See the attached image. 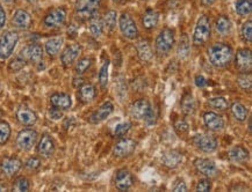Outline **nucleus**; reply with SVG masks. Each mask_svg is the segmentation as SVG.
<instances>
[{"label": "nucleus", "mask_w": 252, "mask_h": 192, "mask_svg": "<svg viewBox=\"0 0 252 192\" xmlns=\"http://www.w3.org/2000/svg\"><path fill=\"white\" fill-rule=\"evenodd\" d=\"M209 62L216 69H223L232 62L234 58V50L227 43L216 42L208 49Z\"/></svg>", "instance_id": "nucleus-1"}, {"label": "nucleus", "mask_w": 252, "mask_h": 192, "mask_svg": "<svg viewBox=\"0 0 252 192\" xmlns=\"http://www.w3.org/2000/svg\"><path fill=\"white\" fill-rule=\"evenodd\" d=\"M130 115L135 120H143L148 126L154 125L157 120V114L148 98H138L130 105Z\"/></svg>", "instance_id": "nucleus-2"}, {"label": "nucleus", "mask_w": 252, "mask_h": 192, "mask_svg": "<svg viewBox=\"0 0 252 192\" xmlns=\"http://www.w3.org/2000/svg\"><path fill=\"white\" fill-rule=\"evenodd\" d=\"M100 7H101V0H76V17L82 21L90 20L98 14Z\"/></svg>", "instance_id": "nucleus-3"}, {"label": "nucleus", "mask_w": 252, "mask_h": 192, "mask_svg": "<svg viewBox=\"0 0 252 192\" xmlns=\"http://www.w3.org/2000/svg\"><path fill=\"white\" fill-rule=\"evenodd\" d=\"M212 35V24L208 15H202L196 22L194 34H193V44L195 47H202L208 42Z\"/></svg>", "instance_id": "nucleus-4"}, {"label": "nucleus", "mask_w": 252, "mask_h": 192, "mask_svg": "<svg viewBox=\"0 0 252 192\" xmlns=\"http://www.w3.org/2000/svg\"><path fill=\"white\" fill-rule=\"evenodd\" d=\"M174 43H176V37H174V30L170 28H165L158 34L155 41V50L159 56H166L171 50L173 49Z\"/></svg>", "instance_id": "nucleus-5"}, {"label": "nucleus", "mask_w": 252, "mask_h": 192, "mask_svg": "<svg viewBox=\"0 0 252 192\" xmlns=\"http://www.w3.org/2000/svg\"><path fill=\"white\" fill-rule=\"evenodd\" d=\"M19 34L14 30H7L0 36V59L6 60L14 52L19 42Z\"/></svg>", "instance_id": "nucleus-6"}, {"label": "nucleus", "mask_w": 252, "mask_h": 192, "mask_svg": "<svg viewBox=\"0 0 252 192\" xmlns=\"http://www.w3.org/2000/svg\"><path fill=\"white\" fill-rule=\"evenodd\" d=\"M38 134L34 129H24L18 133L15 144L22 152H28L36 145Z\"/></svg>", "instance_id": "nucleus-7"}, {"label": "nucleus", "mask_w": 252, "mask_h": 192, "mask_svg": "<svg viewBox=\"0 0 252 192\" xmlns=\"http://www.w3.org/2000/svg\"><path fill=\"white\" fill-rule=\"evenodd\" d=\"M66 9L64 7H56L53 8L43 19L44 27L49 28V29H54V28H58L61 25L65 24L66 20Z\"/></svg>", "instance_id": "nucleus-8"}, {"label": "nucleus", "mask_w": 252, "mask_h": 192, "mask_svg": "<svg viewBox=\"0 0 252 192\" xmlns=\"http://www.w3.org/2000/svg\"><path fill=\"white\" fill-rule=\"evenodd\" d=\"M193 145L203 153H213L218 148V139L211 134H195L193 137Z\"/></svg>", "instance_id": "nucleus-9"}, {"label": "nucleus", "mask_w": 252, "mask_h": 192, "mask_svg": "<svg viewBox=\"0 0 252 192\" xmlns=\"http://www.w3.org/2000/svg\"><path fill=\"white\" fill-rule=\"evenodd\" d=\"M119 27H120V30L122 35L128 40H135L138 35V29L137 25L135 24V21L132 20L130 15L127 14V13H124V14L120 15V19H119Z\"/></svg>", "instance_id": "nucleus-10"}, {"label": "nucleus", "mask_w": 252, "mask_h": 192, "mask_svg": "<svg viewBox=\"0 0 252 192\" xmlns=\"http://www.w3.org/2000/svg\"><path fill=\"white\" fill-rule=\"evenodd\" d=\"M137 143L134 139L130 138H121L118 143L115 144L114 148H113V154L116 158H127L130 156L136 149Z\"/></svg>", "instance_id": "nucleus-11"}, {"label": "nucleus", "mask_w": 252, "mask_h": 192, "mask_svg": "<svg viewBox=\"0 0 252 192\" xmlns=\"http://www.w3.org/2000/svg\"><path fill=\"white\" fill-rule=\"evenodd\" d=\"M22 168V161L17 156H6L0 162V171L7 177H13L20 171Z\"/></svg>", "instance_id": "nucleus-12"}, {"label": "nucleus", "mask_w": 252, "mask_h": 192, "mask_svg": "<svg viewBox=\"0 0 252 192\" xmlns=\"http://www.w3.org/2000/svg\"><path fill=\"white\" fill-rule=\"evenodd\" d=\"M193 165H194L196 171L205 176V177L212 178L219 174V169L216 167L215 162L209 159L198 158L194 160Z\"/></svg>", "instance_id": "nucleus-13"}, {"label": "nucleus", "mask_w": 252, "mask_h": 192, "mask_svg": "<svg viewBox=\"0 0 252 192\" xmlns=\"http://www.w3.org/2000/svg\"><path fill=\"white\" fill-rule=\"evenodd\" d=\"M236 69L241 73H251L252 70V53L250 49H240L235 57Z\"/></svg>", "instance_id": "nucleus-14"}, {"label": "nucleus", "mask_w": 252, "mask_h": 192, "mask_svg": "<svg viewBox=\"0 0 252 192\" xmlns=\"http://www.w3.org/2000/svg\"><path fill=\"white\" fill-rule=\"evenodd\" d=\"M20 57H22L26 62H31L33 64H40L43 59V49L40 44L33 43L25 47L21 50Z\"/></svg>", "instance_id": "nucleus-15"}, {"label": "nucleus", "mask_w": 252, "mask_h": 192, "mask_svg": "<svg viewBox=\"0 0 252 192\" xmlns=\"http://www.w3.org/2000/svg\"><path fill=\"white\" fill-rule=\"evenodd\" d=\"M134 184V177L128 169H120L116 171L114 177V185L119 191H128Z\"/></svg>", "instance_id": "nucleus-16"}, {"label": "nucleus", "mask_w": 252, "mask_h": 192, "mask_svg": "<svg viewBox=\"0 0 252 192\" xmlns=\"http://www.w3.org/2000/svg\"><path fill=\"white\" fill-rule=\"evenodd\" d=\"M203 124H205L207 129L214 131V132L223 130L225 125L223 117L220 114L215 113V111H207L203 115Z\"/></svg>", "instance_id": "nucleus-17"}, {"label": "nucleus", "mask_w": 252, "mask_h": 192, "mask_svg": "<svg viewBox=\"0 0 252 192\" xmlns=\"http://www.w3.org/2000/svg\"><path fill=\"white\" fill-rule=\"evenodd\" d=\"M82 52V47L79 44H71L67 46L65 49L63 50L62 54H61V63L62 65L67 69L71 65H73L77 59H78L79 54Z\"/></svg>", "instance_id": "nucleus-18"}, {"label": "nucleus", "mask_w": 252, "mask_h": 192, "mask_svg": "<svg viewBox=\"0 0 252 192\" xmlns=\"http://www.w3.org/2000/svg\"><path fill=\"white\" fill-rule=\"evenodd\" d=\"M55 149H56V145H55V142L53 137L48 133L42 134L40 142H38L37 145V153L40 154L42 158H51L54 155Z\"/></svg>", "instance_id": "nucleus-19"}, {"label": "nucleus", "mask_w": 252, "mask_h": 192, "mask_svg": "<svg viewBox=\"0 0 252 192\" xmlns=\"http://www.w3.org/2000/svg\"><path fill=\"white\" fill-rule=\"evenodd\" d=\"M113 111H114V105H113L112 102H105L89 117V121L91 124L101 123V121L107 120L111 116Z\"/></svg>", "instance_id": "nucleus-20"}, {"label": "nucleus", "mask_w": 252, "mask_h": 192, "mask_svg": "<svg viewBox=\"0 0 252 192\" xmlns=\"http://www.w3.org/2000/svg\"><path fill=\"white\" fill-rule=\"evenodd\" d=\"M33 20H32L31 14L25 9H17L12 17V24L15 28L21 30H27L31 28Z\"/></svg>", "instance_id": "nucleus-21"}, {"label": "nucleus", "mask_w": 252, "mask_h": 192, "mask_svg": "<svg viewBox=\"0 0 252 192\" xmlns=\"http://www.w3.org/2000/svg\"><path fill=\"white\" fill-rule=\"evenodd\" d=\"M51 107L60 109V110H69L72 107V98L66 93H55L50 96Z\"/></svg>", "instance_id": "nucleus-22"}, {"label": "nucleus", "mask_w": 252, "mask_h": 192, "mask_svg": "<svg viewBox=\"0 0 252 192\" xmlns=\"http://www.w3.org/2000/svg\"><path fill=\"white\" fill-rule=\"evenodd\" d=\"M17 120L25 126H32L37 121V115L28 107H20L17 110Z\"/></svg>", "instance_id": "nucleus-23"}, {"label": "nucleus", "mask_w": 252, "mask_h": 192, "mask_svg": "<svg viewBox=\"0 0 252 192\" xmlns=\"http://www.w3.org/2000/svg\"><path fill=\"white\" fill-rule=\"evenodd\" d=\"M161 162H163V165L165 166V167L170 169H174L183 162V154L177 149L167 150V152H165L163 154Z\"/></svg>", "instance_id": "nucleus-24"}, {"label": "nucleus", "mask_w": 252, "mask_h": 192, "mask_svg": "<svg viewBox=\"0 0 252 192\" xmlns=\"http://www.w3.org/2000/svg\"><path fill=\"white\" fill-rule=\"evenodd\" d=\"M136 50H137V56L140 58L141 62L148 63L150 62L151 58H153L154 52L153 48H151V44L148 40H140L136 43Z\"/></svg>", "instance_id": "nucleus-25"}, {"label": "nucleus", "mask_w": 252, "mask_h": 192, "mask_svg": "<svg viewBox=\"0 0 252 192\" xmlns=\"http://www.w3.org/2000/svg\"><path fill=\"white\" fill-rule=\"evenodd\" d=\"M228 158L234 163H244L249 160V150L244 146H235L229 150Z\"/></svg>", "instance_id": "nucleus-26"}, {"label": "nucleus", "mask_w": 252, "mask_h": 192, "mask_svg": "<svg viewBox=\"0 0 252 192\" xmlns=\"http://www.w3.org/2000/svg\"><path fill=\"white\" fill-rule=\"evenodd\" d=\"M96 96V89L92 84H84L78 91V100L82 103H91Z\"/></svg>", "instance_id": "nucleus-27"}, {"label": "nucleus", "mask_w": 252, "mask_h": 192, "mask_svg": "<svg viewBox=\"0 0 252 192\" xmlns=\"http://www.w3.org/2000/svg\"><path fill=\"white\" fill-rule=\"evenodd\" d=\"M64 43L63 37L61 36H56V37H51L46 42V46H44V49H46V52L48 56L50 57H55L60 53L61 49H62Z\"/></svg>", "instance_id": "nucleus-28"}, {"label": "nucleus", "mask_w": 252, "mask_h": 192, "mask_svg": "<svg viewBox=\"0 0 252 192\" xmlns=\"http://www.w3.org/2000/svg\"><path fill=\"white\" fill-rule=\"evenodd\" d=\"M90 33L93 37L98 38L102 35L103 30H105V24H103V19L101 17H99L98 14L94 15V17L90 19Z\"/></svg>", "instance_id": "nucleus-29"}, {"label": "nucleus", "mask_w": 252, "mask_h": 192, "mask_svg": "<svg viewBox=\"0 0 252 192\" xmlns=\"http://www.w3.org/2000/svg\"><path fill=\"white\" fill-rule=\"evenodd\" d=\"M158 20H159V15L156 11L154 9H148L147 12L144 13L143 18H142V24L145 29H153L158 24Z\"/></svg>", "instance_id": "nucleus-30"}, {"label": "nucleus", "mask_w": 252, "mask_h": 192, "mask_svg": "<svg viewBox=\"0 0 252 192\" xmlns=\"http://www.w3.org/2000/svg\"><path fill=\"white\" fill-rule=\"evenodd\" d=\"M230 110H231L232 116H234L235 120H237L238 121H244L248 120V116H249L248 109L244 104L240 103V102H235V103H232L230 107Z\"/></svg>", "instance_id": "nucleus-31"}, {"label": "nucleus", "mask_w": 252, "mask_h": 192, "mask_svg": "<svg viewBox=\"0 0 252 192\" xmlns=\"http://www.w3.org/2000/svg\"><path fill=\"white\" fill-rule=\"evenodd\" d=\"M215 29L220 35L224 36V35H228L231 30V22L229 20V18L224 17V15H221L216 19L215 21Z\"/></svg>", "instance_id": "nucleus-32"}, {"label": "nucleus", "mask_w": 252, "mask_h": 192, "mask_svg": "<svg viewBox=\"0 0 252 192\" xmlns=\"http://www.w3.org/2000/svg\"><path fill=\"white\" fill-rule=\"evenodd\" d=\"M180 107H182L183 113L185 115H192L194 114L195 111V102L193 96L190 94L184 95L182 98V103H180Z\"/></svg>", "instance_id": "nucleus-33"}, {"label": "nucleus", "mask_w": 252, "mask_h": 192, "mask_svg": "<svg viewBox=\"0 0 252 192\" xmlns=\"http://www.w3.org/2000/svg\"><path fill=\"white\" fill-rule=\"evenodd\" d=\"M31 189V182L27 177L25 176H19L13 182L12 185V191H17V192H26L29 191Z\"/></svg>", "instance_id": "nucleus-34"}, {"label": "nucleus", "mask_w": 252, "mask_h": 192, "mask_svg": "<svg viewBox=\"0 0 252 192\" xmlns=\"http://www.w3.org/2000/svg\"><path fill=\"white\" fill-rule=\"evenodd\" d=\"M236 12L241 17H248L252 12V0H238L236 2Z\"/></svg>", "instance_id": "nucleus-35"}, {"label": "nucleus", "mask_w": 252, "mask_h": 192, "mask_svg": "<svg viewBox=\"0 0 252 192\" xmlns=\"http://www.w3.org/2000/svg\"><path fill=\"white\" fill-rule=\"evenodd\" d=\"M92 64H93V59L91 57H83V58H80L75 66L76 74L77 75L84 74V73H85L87 70L92 66Z\"/></svg>", "instance_id": "nucleus-36"}, {"label": "nucleus", "mask_w": 252, "mask_h": 192, "mask_svg": "<svg viewBox=\"0 0 252 192\" xmlns=\"http://www.w3.org/2000/svg\"><path fill=\"white\" fill-rule=\"evenodd\" d=\"M109 60H105V63L102 64L101 67H100V71H99V85L100 87L102 89H105L107 87L108 84V78H109Z\"/></svg>", "instance_id": "nucleus-37"}, {"label": "nucleus", "mask_w": 252, "mask_h": 192, "mask_svg": "<svg viewBox=\"0 0 252 192\" xmlns=\"http://www.w3.org/2000/svg\"><path fill=\"white\" fill-rule=\"evenodd\" d=\"M177 53L180 58L184 59L189 56V40L187 37V35H183L182 38H180L179 44H178Z\"/></svg>", "instance_id": "nucleus-38"}, {"label": "nucleus", "mask_w": 252, "mask_h": 192, "mask_svg": "<svg viewBox=\"0 0 252 192\" xmlns=\"http://www.w3.org/2000/svg\"><path fill=\"white\" fill-rule=\"evenodd\" d=\"M208 104L212 109L219 111H224L229 108L228 101L225 100L224 97H222V96H216V97L211 98V100L208 101Z\"/></svg>", "instance_id": "nucleus-39"}, {"label": "nucleus", "mask_w": 252, "mask_h": 192, "mask_svg": "<svg viewBox=\"0 0 252 192\" xmlns=\"http://www.w3.org/2000/svg\"><path fill=\"white\" fill-rule=\"evenodd\" d=\"M11 126L7 121L0 120V146H4L11 138Z\"/></svg>", "instance_id": "nucleus-40"}, {"label": "nucleus", "mask_w": 252, "mask_h": 192, "mask_svg": "<svg viewBox=\"0 0 252 192\" xmlns=\"http://www.w3.org/2000/svg\"><path fill=\"white\" fill-rule=\"evenodd\" d=\"M103 19V24H105V28H107V30H114L116 27V22H118V13L115 11H108L106 12L105 17Z\"/></svg>", "instance_id": "nucleus-41"}, {"label": "nucleus", "mask_w": 252, "mask_h": 192, "mask_svg": "<svg viewBox=\"0 0 252 192\" xmlns=\"http://www.w3.org/2000/svg\"><path fill=\"white\" fill-rule=\"evenodd\" d=\"M238 86L243 89V91H251V73H241V75L237 78Z\"/></svg>", "instance_id": "nucleus-42"}, {"label": "nucleus", "mask_w": 252, "mask_h": 192, "mask_svg": "<svg viewBox=\"0 0 252 192\" xmlns=\"http://www.w3.org/2000/svg\"><path fill=\"white\" fill-rule=\"evenodd\" d=\"M130 129L131 123H129V121H124V123H120L119 125H116L114 130V136L118 137V138H124V137L127 136Z\"/></svg>", "instance_id": "nucleus-43"}, {"label": "nucleus", "mask_w": 252, "mask_h": 192, "mask_svg": "<svg viewBox=\"0 0 252 192\" xmlns=\"http://www.w3.org/2000/svg\"><path fill=\"white\" fill-rule=\"evenodd\" d=\"M242 37L245 42L251 43L252 41V22L249 20L247 22H244L243 25H242V30H241Z\"/></svg>", "instance_id": "nucleus-44"}, {"label": "nucleus", "mask_w": 252, "mask_h": 192, "mask_svg": "<svg viewBox=\"0 0 252 192\" xmlns=\"http://www.w3.org/2000/svg\"><path fill=\"white\" fill-rule=\"evenodd\" d=\"M25 167L29 171H36L41 167V159L38 156H31L25 163Z\"/></svg>", "instance_id": "nucleus-45"}, {"label": "nucleus", "mask_w": 252, "mask_h": 192, "mask_svg": "<svg viewBox=\"0 0 252 192\" xmlns=\"http://www.w3.org/2000/svg\"><path fill=\"white\" fill-rule=\"evenodd\" d=\"M26 64H27V62H26L22 57L19 56V57H17V58L13 59L11 63H9L8 69L11 70L12 72H18V71H20V70L24 69V67L26 66Z\"/></svg>", "instance_id": "nucleus-46"}, {"label": "nucleus", "mask_w": 252, "mask_h": 192, "mask_svg": "<svg viewBox=\"0 0 252 192\" xmlns=\"http://www.w3.org/2000/svg\"><path fill=\"white\" fill-rule=\"evenodd\" d=\"M212 182L209 180L208 177L207 178H202L200 180L198 183L195 185V191L198 192H207V191H211L212 190Z\"/></svg>", "instance_id": "nucleus-47"}, {"label": "nucleus", "mask_w": 252, "mask_h": 192, "mask_svg": "<svg viewBox=\"0 0 252 192\" xmlns=\"http://www.w3.org/2000/svg\"><path fill=\"white\" fill-rule=\"evenodd\" d=\"M174 130L178 134H185L189 132V123L185 120H178L176 123H174Z\"/></svg>", "instance_id": "nucleus-48"}, {"label": "nucleus", "mask_w": 252, "mask_h": 192, "mask_svg": "<svg viewBox=\"0 0 252 192\" xmlns=\"http://www.w3.org/2000/svg\"><path fill=\"white\" fill-rule=\"evenodd\" d=\"M48 116H49L50 120H60L63 118V111L53 107L51 109H49V111H48Z\"/></svg>", "instance_id": "nucleus-49"}, {"label": "nucleus", "mask_w": 252, "mask_h": 192, "mask_svg": "<svg viewBox=\"0 0 252 192\" xmlns=\"http://www.w3.org/2000/svg\"><path fill=\"white\" fill-rule=\"evenodd\" d=\"M194 82H195L196 87H199V88L206 87V85H207V80L203 75H196Z\"/></svg>", "instance_id": "nucleus-50"}, {"label": "nucleus", "mask_w": 252, "mask_h": 192, "mask_svg": "<svg viewBox=\"0 0 252 192\" xmlns=\"http://www.w3.org/2000/svg\"><path fill=\"white\" fill-rule=\"evenodd\" d=\"M173 191L176 192H185L187 191V185L184 181L177 182V184L173 187Z\"/></svg>", "instance_id": "nucleus-51"}, {"label": "nucleus", "mask_w": 252, "mask_h": 192, "mask_svg": "<svg viewBox=\"0 0 252 192\" xmlns=\"http://www.w3.org/2000/svg\"><path fill=\"white\" fill-rule=\"evenodd\" d=\"M5 24H6V13H5L4 7H2L1 4H0V29L4 28Z\"/></svg>", "instance_id": "nucleus-52"}, {"label": "nucleus", "mask_w": 252, "mask_h": 192, "mask_svg": "<svg viewBox=\"0 0 252 192\" xmlns=\"http://www.w3.org/2000/svg\"><path fill=\"white\" fill-rule=\"evenodd\" d=\"M72 82H73V87H76V88H79L80 86H83L84 84H85V82H84V79L80 78V76H77V78L73 79Z\"/></svg>", "instance_id": "nucleus-53"}, {"label": "nucleus", "mask_w": 252, "mask_h": 192, "mask_svg": "<svg viewBox=\"0 0 252 192\" xmlns=\"http://www.w3.org/2000/svg\"><path fill=\"white\" fill-rule=\"evenodd\" d=\"M67 34H69L70 37H75L77 35V27L73 24H70L69 28H67Z\"/></svg>", "instance_id": "nucleus-54"}, {"label": "nucleus", "mask_w": 252, "mask_h": 192, "mask_svg": "<svg viewBox=\"0 0 252 192\" xmlns=\"http://www.w3.org/2000/svg\"><path fill=\"white\" fill-rule=\"evenodd\" d=\"M215 1H216V0H201V4L207 7V6H211V5L214 4Z\"/></svg>", "instance_id": "nucleus-55"}, {"label": "nucleus", "mask_w": 252, "mask_h": 192, "mask_svg": "<svg viewBox=\"0 0 252 192\" xmlns=\"http://www.w3.org/2000/svg\"><path fill=\"white\" fill-rule=\"evenodd\" d=\"M2 1H4L6 5H12V4H14L15 0H2Z\"/></svg>", "instance_id": "nucleus-56"}, {"label": "nucleus", "mask_w": 252, "mask_h": 192, "mask_svg": "<svg viewBox=\"0 0 252 192\" xmlns=\"http://www.w3.org/2000/svg\"><path fill=\"white\" fill-rule=\"evenodd\" d=\"M6 190H7V188H6L4 184L0 183V192H1V191H6Z\"/></svg>", "instance_id": "nucleus-57"}, {"label": "nucleus", "mask_w": 252, "mask_h": 192, "mask_svg": "<svg viewBox=\"0 0 252 192\" xmlns=\"http://www.w3.org/2000/svg\"><path fill=\"white\" fill-rule=\"evenodd\" d=\"M28 2H31V4H33V2H36V0H27Z\"/></svg>", "instance_id": "nucleus-58"}, {"label": "nucleus", "mask_w": 252, "mask_h": 192, "mask_svg": "<svg viewBox=\"0 0 252 192\" xmlns=\"http://www.w3.org/2000/svg\"><path fill=\"white\" fill-rule=\"evenodd\" d=\"M113 1H115V2H121V1H125V0H113Z\"/></svg>", "instance_id": "nucleus-59"}, {"label": "nucleus", "mask_w": 252, "mask_h": 192, "mask_svg": "<svg viewBox=\"0 0 252 192\" xmlns=\"http://www.w3.org/2000/svg\"><path fill=\"white\" fill-rule=\"evenodd\" d=\"M1 116H2V111L0 110V118H1Z\"/></svg>", "instance_id": "nucleus-60"}, {"label": "nucleus", "mask_w": 252, "mask_h": 192, "mask_svg": "<svg viewBox=\"0 0 252 192\" xmlns=\"http://www.w3.org/2000/svg\"><path fill=\"white\" fill-rule=\"evenodd\" d=\"M0 88H1V85H0Z\"/></svg>", "instance_id": "nucleus-61"}]
</instances>
